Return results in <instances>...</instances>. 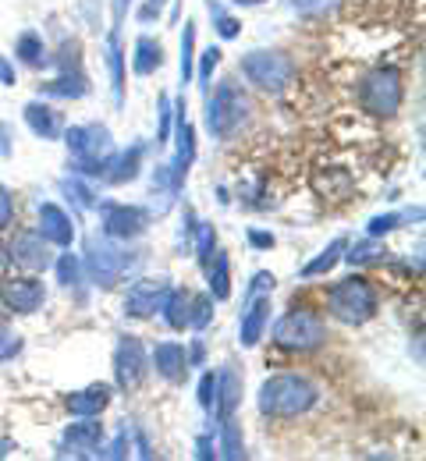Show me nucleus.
I'll use <instances>...</instances> for the list:
<instances>
[{"label":"nucleus","mask_w":426,"mask_h":461,"mask_svg":"<svg viewBox=\"0 0 426 461\" xmlns=\"http://www.w3.org/2000/svg\"><path fill=\"white\" fill-rule=\"evenodd\" d=\"M40 234L43 238H50V241H58V245H68L71 241V234L75 230L68 228V217H64V210H58L54 203H47V206H40Z\"/></svg>","instance_id":"9d476101"},{"label":"nucleus","mask_w":426,"mask_h":461,"mask_svg":"<svg viewBox=\"0 0 426 461\" xmlns=\"http://www.w3.org/2000/svg\"><path fill=\"white\" fill-rule=\"evenodd\" d=\"M338 249H341V241H334V245H331V252H327V256H320L305 274H323V270H331V267L338 263Z\"/></svg>","instance_id":"aec40b11"},{"label":"nucleus","mask_w":426,"mask_h":461,"mask_svg":"<svg viewBox=\"0 0 426 461\" xmlns=\"http://www.w3.org/2000/svg\"><path fill=\"white\" fill-rule=\"evenodd\" d=\"M0 338H7V323H4V316H0Z\"/></svg>","instance_id":"b1692460"},{"label":"nucleus","mask_w":426,"mask_h":461,"mask_svg":"<svg viewBox=\"0 0 426 461\" xmlns=\"http://www.w3.org/2000/svg\"><path fill=\"white\" fill-rule=\"evenodd\" d=\"M263 323H267V302H259V305H256V309L242 320V341L245 345H256V341H259Z\"/></svg>","instance_id":"f3484780"},{"label":"nucleus","mask_w":426,"mask_h":461,"mask_svg":"<svg viewBox=\"0 0 426 461\" xmlns=\"http://www.w3.org/2000/svg\"><path fill=\"white\" fill-rule=\"evenodd\" d=\"M4 305L11 312H36L43 305V285L36 277H18V281H7L4 285Z\"/></svg>","instance_id":"0eeeda50"},{"label":"nucleus","mask_w":426,"mask_h":461,"mask_svg":"<svg viewBox=\"0 0 426 461\" xmlns=\"http://www.w3.org/2000/svg\"><path fill=\"white\" fill-rule=\"evenodd\" d=\"M135 50H139V54H135V71H139V75H150L153 68H160V60H164L160 58V54H164L160 43H153V40L142 36V40L135 43Z\"/></svg>","instance_id":"2eb2a0df"},{"label":"nucleus","mask_w":426,"mask_h":461,"mask_svg":"<svg viewBox=\"0 0 426 461\" xmlns=\"http://www.w3.org/2000/svg\"><path fill=\"white\" fill-rule=\"evenodd\" d=\"M11 217H14V199L7 195V188H0V230L11 224Z\"/></svg>","instance_id":"4be33fe9"},{"label":"nucleus","mask_w":426,"mask_h":461,"mask_svg":"<svg viewBox=\"0 0 426 461\" xmlns=\"http://www.w3.org/2000/svg\"><path fill=\"white\" fill-rule=\"evenodd\" d=\"M11 259L29 267V270H47L50 267V252H47V238L43 234H32V230H22L14 241H11Z\"/></svg>","instance_id":"6e6552de"},{"label":"nucleus","mask_w":426,"mask_h":461,"mask_svg":"<svg viewBox=\"0 0 426 461\" xmlns=\"http://www.w3.org/2000/svg\"><path fill=\"white\" fill-rule=\"evenodd\" d=\"M68 440L75 444V447H93L96 440H100V426H75V429H68Z\"/></svg>","instance_id":"a211bd4d"},{"label":"nucleus","mask_w":426,"mask_h":461,"mask_svg":"<svg viewBox=\"0 0 426 461\" xmlns=\"http://www.w3.org/2000/svg\"><path fill=\"white\" fill-rule=\"evenodd\" d=\"M153 362H157V369H160L168 380H182V373H185V348L160 345L157 351H153Z\"/></svg>","instance_id":"4468645a"},{"label":"nucleus","mask_w":426,"mask_h":461,"mask_svg":"<svg viewBox=\"0 0 426 461\" xmlns=\"http://www.w3.org/2000/svg\"><path fill=\"white\" fill-rule=\"evenodd\" d=\"M402 96H405V89H402V75L394 68L373 71L363 82V93H359V100H363L369 114H394L402 107Z\"/></svg>","instance_id":"39448f33"},{"label":"nucleus","mask_w":426,"mask_h":461,"mask_svg":"<svg viewBox=\"0 0 426 461\" xmlns=\"http://www.w3.org/2000/svg\"><path fill=\"white\" fill-rule=\"evenodd\" d=\"M242 71L259 86V89H270V93H281L292 75H295V64L285 58V54H267V50H256L242 60Z\"/></svg>","instance_id":"423d86ee"},{"label":"nucleus","mask_w":426,"mask_h":461,"mask_svg":"<svg viewBox=\"0 0 426 461\" xmlns=\"http://www.w3.org/2000/svg\"><path fill=\"white\" fill-rule=\"evenodd\" d=\"M160 298H164V285H157V281L135 285L131 294H128V312H135V316H150V312L160 305Z\"/></svg>","instance_id":"9b49d317"},{"label":"nucleus","mask_w":426,"mask_h":461,"mask_svg":"<svg viewBox=\"0 0 426 461\" xmlns=\"http://www.w3.org/2000/svg\"><path fill=\"white\" fill-rule=\"evenodd\" d=\"M146 228V217L139 213V210H128V206H111L107 210V230L111 234H139V230Z\"/></svg>","instance_id":"ddd939ff"},{"label":"nucleus","mask_w":426,"mask_h":461,"mask_svg":"<svg viewBox=\"0 0 426 461\" xmlns=\"http://www.w3.org/2000/svg\"><path fill=\"white\" fill-rule=\"evenodd\" d=\"M327 302L341 323H366L376 312V291L366 277H349V281L334 285Z\"/></svg>","instance_id":"f03ea898"},{"label":"nucleus","mask_w":426,"mask_h":461,"mask_svg":"<svg viewBox=\"0 0 426 461\" xmlns=\"http://www.w3.org/2000/svg\"><path fill=\"white\" fill-rule=\"evenodd\" d=\"M210 281H217V298H228V259H224V256H221V259H217V277H213V274H210Z\"/></svg>","instance_id":"412c9836"},{"label":"nucleus","mask_w":426,"mask_h":461,"mask_svg":"<svg viewBox=\"0 0 426 461\" xmlns=\"http://www.w3.org/2000/svg\"><path fill=\"white\" fill-rule=\"evenodd\" d=\"M111 402V387H89L82 394H71L68 398V411H78V415H100Z\"/></svg>","instance_id":"f8f14e48"},{"label":"nucleus","mask_w":426,"mask_h":461,"mask_svg":"<svg viewBox=\"0 0 426 461\" xmlns=\"http://www.w3.org/2000/svg\"><path fill=\"white\" fill-rule=\"evenodd\" d=\"M25 117H29V124H32L43 139H54V135H58V128H61V121H58V114H54L50 107H36V104H32V107L25 111Z\"/></svg>","instance_id":"dca6fc26"},{"label":"nucleus","mask_w":426,"mask_h":461,"mask_svg":"<svg viewBox=\"0 0 426 461\" xmlns=\"http://www.w3.org/2000/svg\"><path fill=\"white\" fill-rule=\"evenodd\" d=\"M245 114H249V100L242 96V89L235 86H221L210 100V111H206V124L217 139H231L239 128H242Z\"/></svg>","instance_id":"7ed1b4c3"},{"label":"nucleus","mask_w":426,"mask_h":461,"mask_svg":"<svg viewBox=\"0 0 426 461\" xmlns=\"http://www.w3.org/2000/svg\"><path fill=\"white\" fill-rule=\"evenodd\" d=\"M124 4H128V0H118V14H124Z\"/></svg>","instance_id":"393cba45"},{"label":"nucleus","mask_w":426,"mask_h":461,"mask_svg":"<svg viewBox=\"0 0 426 461\" xmlns=\"http://www.w3.org/2000/svg\"><path fill=\"white\" fill-rule=\"evenodd\" d=\"M7 263H11V252H7V249H4V245H0V277H4V274H7Z\"/></svg>","instance_id":"5701e85b"},{"label":"nucleus","mask_w":426,"mask_h":461,"mask_svg":"<svg viewBox=\"0 0 426 461\" xmlns=\"http://www.w3.org/2000/svg\"><path fill=\"white\" fill-rule=\"evenodd\" d=\"M114 362H118V384H122V387H139V380H142V366H146L142 345H139L135 338L122 341Z\"/></svg>","instance_id":"1a4fd4ad"},{"label":"nucleus","mask_w":426,"mask_h":461,"mask_svg":"<svg viewBox=\"0 0 426 461\" xmlns=\"http://www.w3.org/2000/svg\"><path fill=\"white\" fill-rule=\"evenodd\" d=\"M323 338H327L323 320H320L313 309H295V312H288V316L277 323V330H274V341L292 348V351H309V348L323 345Z\"/></svg>","instance_id":"20e7f679"},{"label":"nucleus","mask_w":426,"mask_h":461,"mask_svg":"<svg viewBox=\"0 0 426 461\" xmlns=\"http://www.w3.org/2000/svg\"><path fill=\"white\" fill-rule=\"evenodd\" d=\"M316 384L295 376V373H285V376H274L263 384L259 391V408L274 419H292V415H303L316 404Z\"/></svg>","instance_id":"f257e3e1"},{"label":"nucleus","mask_w":426,"mask_h":461,"mask_svg":"<svg viewBox=\"0 0 426 461\" xmlns=\"http://www.w3.org/2000/svg\"><path fill=\"white\" fill-rule=\"evenodd\" d=\"M18 54H22V60H29V64H40V54H43V47H40V40L29 32V36H22L18 40Z\"/></svg>","instance_id":"6ab92c4d"}]
</instances>
